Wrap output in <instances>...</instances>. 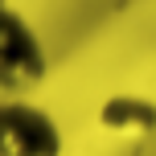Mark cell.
<instances>
[{
    "label": "cell",
    "mask_w": 156,
    "mask_h": 156,
    "mask_svg": "<svg viewBox=\"0 0 156 156\" xmlns=\"http://www.w3.org/2000/svg\"><path fill=\"white\" fill-rule=\"evenodd\" d=\"M62 136L54 119L25 99H0V156H58Z\"/></svg>",
    "instance_id": "obj_1"
},
{
    "label": "cell",
    "mask_w": 156,
    "mask_h": 156,
    "mask_svg": "<svg viewBox=\"0 0 156 156\" xmlns=\"http://www.w3.org/2000/svg\"><path fill=\"white\" fill-rule=\"evenodd\" d=\"M41 74V45L16 12L0 4V90H21Z\"/></svg>",
    "instance_id": "obj_2"
}]
</instances>
